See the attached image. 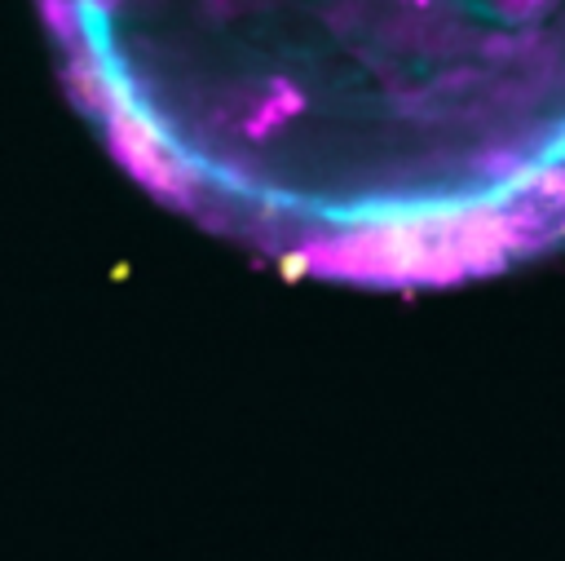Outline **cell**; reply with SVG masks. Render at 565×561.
<instances>
[{
    "mask_svg": "<svg viewBox=\"0 0 565 561\" xmlns=\"http://www.w3.org/2000/svg\"><path fill=\"white\" fill-rule=\"evenodd\" d=\"M84 4H93V9H115L119 0H84Z\"/></svg>",
    "mask_w": 565,
    "mask_h": 561,
    "instance_id": "10",
    "label": "cell"
},
{
    "mask_svg": "<svg viewBox=\"0 0 565 561\" xmlns=\"http://www.w3.org/2000/svg\"><path fill=\"white\" fill-rule=\"evenodd\" d=\"M411 4H428V0H411Z\"/></svg>",
    "mask_w": 565,
    "mask_h": 561,
    "instance_id": "12",
    "label": "cell"
},
{
    "mask_svg": "<svg viewBox=\"0 0 565 561\" xmlns=\"http://www.w3.org/2000/svg\"><path fill=\"white\" fill-rule=\"evenodd\" d=\"M534 199H547V203H556L565 212V163H547L539 172V194Z\"/></svg>",
    "mask_w": 565,
    "mask_h": 561,
    "instance_id": "6",
    "label": "cell"
},
{
    "mask_svg": "<svg viewBox=\"0 0 565 561\" xmlns=\"http://www.w3.org/2000/svg\"><path fill=\"white\" fill-rule=\"evenodd\" d=\"M278 274H282L287 283H300V278H309L313 269H309V256H305V247H287V252H278Z\"/></svg>",
    "mask_w": 565,
    "mask_h": 561,
    "instance_id": "9",
    "label": "cell"
},
{
    "mask_svg": "<svg viewBox=\"0 0 565 561\" xmlns=\"http://www.w3.org/2000/svg\"><path fill=\"white\" fill-rule=\"evenodd\" d=\"M106 141L115 150V159L146 186L154 190L159 199L177 203V208H190L194 203V172L185 163H177L168 155V141L159 133V124L146 115V110H128V115H110L106 119Z\"/></svg>",
    "mask_w": 565,
    "mask_h": 561,
    "instance_id": "1",
    "label": "cell"
},
{
    "mask_svg": "<svg viewBox=\"0 0 565 561\" xmlns=\"http://www.w3.org/2000/svg\"><path fill=\"white\" fill-rule=\"evenodd\" d=\"M508 22H525V18H539V13H547L556 0H490Z\"/></svg>",
    "mask_w": 565,
    "mask_h": 561,
    "instance_id": "7",
    "label": "cell"
},
{
    "mask_svg": "<svg viewBox=\"0 0 565 561\" xmlns=\"http://www.w3.org/2000/svg\"><path fill=\"white\" fill-rule=\"evenodd\" d=\"M274 124H282V110H278V106L265 97V102H260V106L247 115V124H243V128H247V137H265Z\"/></svg>",
    "mask_w": 565,
    "mask_h": 561,
    "instance_id": "8",
    "label": "cell"
},
{
    "mask_svg": "<svg viewBox=\"0 0 565 561\" xmlns=\"http://www.w3.org/2000/svg\"><path fill=\"white\" fill-rule=\"evenodd\" d=\"M556 234H561V239H565V216H561V221H556Z\"/></svg>",
    "mask_w": 565,
    "mask_h": 561,
    "instance_id": "11",
    "label": "cell"
},
{
    "mask_svg": "<svg viewBox=\"0 0 565 561\" xmlns=\"http://www.w3.org/2000/svg\"><path fill=\"white\" fill-rule=\"evenodd\" d=\"M40 13L44 22L75 49L84 40V18H79V0H40Z\"/></svg>",
    "mask_w": 565,
    "mask_h": 561,
    "instance_id": "3",
    "label": "cell"
},
{
    "mask_svg": "<svg viewBox=\"0 0 565 561\" xmlns=\"http://www.w3.org/2000/svg\"><path fill=\"white\" fill-rule=\"evenodd\" d=\"M521 168H525V159L516 150H486V155H477V172L490 177V181H512Z\"/></svg>",
    "mask_w": 565,
    "mask_h": 561,
    "instance_id": "4",
    "label": "cell"
},
{
    "mask_svg": "<svg viewBox=\"0 0 565 561\" xmlns=\"http://www.w3.org/2000/svg\"><path fill=\"white\" fill-rule=\"evenodd\" d=\"M269 102L282 110V119H291V115H300V110H305V93H300L291 80H282V75H274V80H269Z\"/></svg>",
    "mask_w": 565,
    "mask_h": 561,
    "instance_id": "5",
    "label": "cell"
},
{
    "mask_svg": "<svg viewBox=\"0 0 565 561\" xmlns=\"http://www.w3.org/2000/svg\"><path fill=\"white\" fill-rule=\"evenodd\" d=\"M463 278H468V265H463V256H459V243H455L450 234H437V230H433L419 287H450V283H463Z\"/></svg>",
    "mask_w": 565,
    "mask_h": 561,
    "instance_id": "2",
    "label": "cell"
}]
</instances>
